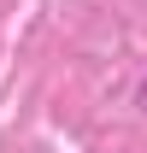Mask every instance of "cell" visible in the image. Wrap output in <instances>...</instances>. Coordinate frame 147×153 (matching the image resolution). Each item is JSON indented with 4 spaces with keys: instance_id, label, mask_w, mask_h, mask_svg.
<instances>
[{
    "instance_id": "cell-1",
    "label": "cell",
    "mask_w": 147,
    "mask_h": 153,
    "mask_svg": "<svg viewBox=\"0 0 147 153\" xmlns=\"http://www.w3.org/2000/svg\"><path fill=\"white\" fill-rule=\"evenodd\" d=\"M135 100H141V112H147V82H141V94H135Z\"/></svg>"
}]
</instances>
